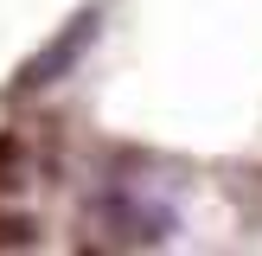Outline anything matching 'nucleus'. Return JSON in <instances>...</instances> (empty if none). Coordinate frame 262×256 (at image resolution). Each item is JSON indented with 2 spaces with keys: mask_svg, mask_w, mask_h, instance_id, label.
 Masks as SVG:
<instances>
[{
  "mask_svg": "<svg viewBox=\"0 0 262 256\" xmlns=\"http://www.w3.org/2000/svg\"><path fill=\"white\" fill-rule=\"evenodd\" d=\"M90 218L115 243H166L173 237V205L154 199V192H135V186H102L90 199Z\"/></svg>",
  "mask_w": 262,
  "mask_h": 256,
  "instance_id": "2",
  "label": "nucleus"
},
{
  "mask_svg": "<svg viewBox=\"0 0 262 256\" xmlns=\"http://www.w3.org/2000/svg\"><path fill=\"white\" fill-rule=\"evenodd\" d=\"M19 186H26V141L0 135V205H7Z\"/></svg>",
  "mask_w": 262,
  "mask_h": 256,
  "instance_id": "3",
  "label": "nucleus"
},
{
  "mask_svg": "<svg viewBox=\"0 0 262 256\" xmlns=\"http://www.w3.org/2000/svg\"><path fill=\"white\" fill-rule=\"evenodd\" d=\"M96 32H102V0H90V7H77L71 19L19 64V77L7 83V96H38V90H51L58 77H71L77 64H83V51L96 45Z\"/></svg>",
  "mask_w": 262,
  "mask_h": 256,
  "instance_id": "1",
  "label": "nucleus"
}]
</instances>
